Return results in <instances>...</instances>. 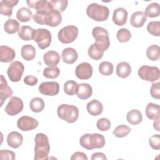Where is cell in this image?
I'll use <instances>...</instances> for the list:
<instances>
[{"instance_id":"cell-15","label":"cell","mask_w":160,"mask_h":160,"mask_svg":"<svg viewBox=\"0 0 160 160\" xmlns=\"http://www.w3.org/2000/svg\"><path fill=\"white\" fill-rule=\"evenodd\" d=\"M39 92L46 96H53L59 93V85L57 82H43L39 86Z\"/></svg>"},{"instance_id":"cell-7","label":"cell","mask_w":160,"mask_h":160,"mask_svg":"<svg viewBox=\"0 0 160 160\" xmlns=\"http://www.w3.org/2000/svg\"><path fill=\"white\" fill-rule=\"evenodd\" d=\"M33 40L37 42L40 49H46L51 42V33L46 29L38 28L34 31Z\"/></svg>"},{"instance_id":"cell-41","label":"cell","mask_w":160,"mask_h":160,"mask_svg":"<svg viewBox=\"0 0 160 160\" xmlns=\"http://www.w3.org/2000/svg\"><path fill=\"white\" fill-rule=\"evenodd\" d=\"M49 2L52 6L54 10L59 12H63L68 6V1L66 0H51Z\"/></svg>"},{"instance_id":"cell-27","label":"cell","mask_w":160,"mask_h":160,"mask_svg":"<svg viewBox=\"0 0 160 160\" xmlns=\"http://www.w3.org/2000/svg\"><path fill=\"white\" fill-rule=\"evenodd\" d=\"M131 72V67L129 63L122 61L118 64L116 67V74L121 78H128Z\"/></svg>"},{"instance_id":"cell-20","label":"cell","mask_w":160,"mask_h":160,"mask_svg":"<svg viewBox=\"0 0 160 160\" xmlns=\"http://www.w3.org/2000/svg\"><path fill=\"white\" fill-rule=\"evenodd\" d=\"M19 1L2 0L0 2V13L10 17L12 14V8L18 4Z\"/></svg>"},{"instance_id":"cell-38","label":"cell","mask_w":160,"mask_h":160,"mask_svg":"<svg viewBox=\"0 0 160 160\" xmlns=\"http://www.w3.org/2000/svg\"><path fill=\"white\" fill-rule=\"evenodd\" d=\"M131 129L126 125L122 124L117 126L113 131V134L117 138H124L129 134L131 132Z\"/></svg>"},{"instance_id":"cell-28","label":"cell","mask_w":160,"mask_h":160,"mask_svg":"<svg viewBox=\"0 0 160 160\" xmlns=\"http://www.w3.org/2000/svg\"><path fill=\"white\" fill-rule=\"evenodd\" d=\"M146 115L151 120H156L159 118V106L152 102L148 103L146 108Z\"/></svg>"},{"instance_id":"cell-31","label":"cell","mask_w":160,"mask_h":160,"mask_svg":"<svg viewBox=\"0 0 160 160\" xmlns=\"http://www.w3.org/2000/svg\"><path fill=\"white\" fill-rule=\"evenodd\" d=\"M33 16L32 11L27 8H21L16 12V18L21 22H25L29 21Z\"/></svg>"},{"instance_id":"cell-12","label":"cell","mask_w":160,"mask_h":160,"mask_svg":"<svg viewBox=\"0 0 160 160\" xmlns=\"http://www.w3.org/2000/svg\"><path fill=\"white\" fill-rule=\"evenodd\" d=\"M24 104L22 99L18 97H11L5 108V112L9 116H16L22 111Z\"/></svg>"},{"instance_id":"cell-39","label":"cell","mask_w":160,"mask_h":160,"mask_svg":"<svg viewBox=\"0 0 160 160\" xmlns=\"http://www.w3.org/2000/svg\"><path fill=\"white\" fill-rule=\"evenodd\" d=\"M147 30L151 35L154 36H160V21H151L147 26Z\"/></svg>"},{"instance_id":"cell-18","label":"cell","mask_w":160,"mask_h":160,"mask_svg":"<svg viewBox=\"0 0 160 160\" xmlns=\"http://www.w3.org/2000/svg\"><path fill=\"white\" fill-rule=\"evenodd\" d=\"M16 56L14 50L7 46H0V61L2 62H9L14 60Z\"/></svg>"},{"instance_id":"cell-16","label":"cell","mask_w":160,"mask_h":160,"mask_svg":"<svg viewBox=\"0 0 160 160\" xmlns=\"http://www.w3.org/2000/svg\"><path fill=\"white\" fill-rule=\"evenodd\" d=\"M128 15V11L124 8H116L113 12L112 21L117 26H123L126 23Z\"/></svg>"},{"instance_id":"cell-48","label":"cell","mask_w":160,"mask_h":160,"mask_svg":"<svg viewBox=\"0 0 160 160\" xmlns=\"http://www.w3.org/2000/svg\"><path fill=\"white\" fill-rule=\"evenodd\" d=\"M38 79L34 76H27L24 78V82L29 86H34L38 82Z\"/></svg>"},{"instance_id":"cell-30","label":"cell","mask_w":160,"mask_h":160,"mask_svg":"<svg viewBox=\"0 0 160 160\" xmlns=\"http://www.w3.org/2000/svg\"><path fill=\"white\" fill-rule=\"evenodd\" d=\"M35 29L29 26H22L18 31L19 37L23 41L33 39V34Z\"/></svg>"},{"instance_id":"cell-51","label":"cell","mask_w":160,"mask_h":160,"mask_svg":"<svg viewBox=\"0 0 160 160\" xmlns=\"http://www.w3.org/2000/svg\"><path fill=\"white\" fill-rule=\"evenodd\" d=\"M153 126H154V128L158 131H159V118H158V119H156L154 123H153Z\"/></svg>"},{"instance_id":"cell-3","label":"cell","mask_w":160,"mask_h":160,"mask_svg":"<svg viewBox=\"0 0 160 160\" xmlns=\"http://www.w3.org/2000/svg\"><path fill=\"white\" fill-rule=\"evenodd\" d=\"M32 18L34 22L38 24L47 25L51 27L58 26L62 21V16L61 13L55 10L46 14L35 13L33 15Z\"/></svg>"},{"instance_id":"cell-11","label":"cell","mask_w":160,"mask_h":160,"mask_svg":"<svg viewBox=\"0 0 160 160\" xmlns=\"http://www.w3.org/2000/svg\"><path fill=\"white\" fill-rule=\"evenodd\" d=\"M26 2L29 8H34L36 11V13L40 14H48L54 11L49 1L46 0L27 1Z\"/></svg>"},{"instance_id":"cell-33","label":"cell","mask_w":160,"mask_h":160,"mask_svg":"<svg viewBox=\"0 0 160 160\" xmlns=\"http://www.w3.org/2000/svg\"><path fill=\"white\" fill-rule=\"evenodd\" d=\"M4 31L8 34H14L19 30V23L14 19H8L4 25Z\"/></svg>"},{"instance_id":"cell-44","label":"cell","mask_w":160,"mask_h":160,"mask_svg":"<svg viewBox=\"0 0 160 160\" xmlns=\"http://www.w3.org/2000/svg\"><path fill=\"white\" fill-rule=\"evenodd\" d=\"M111 124L110 121L105 118H102L99 119L96 123V126L98 129L101 131H106L109 130L111 128Z\"/></svg>"},{"instance_id":"cell-35","label":"cell","mask_w":160,"mask_h":160,"mask_svg":"<svg viewBox=\"0 0 160 160\" xmlns=\"http://www.w3.org/2000/svg\"><path fill=\"white\" fill-rule=\"evenodd\" d=\"M146 56L151 61H155L160 58V48L158 45H151L149 46L146 50Z\"/></svg>"},{"instance_id":"cell-49","label":"cell","mask_w":160,"mask_h":160,"mask_svg":"<svg viewBox=\"0 0 160 160\" xmlns=\"http://www.w3.org/2000/svg\"><path fill=\"white\" fill-rule=\"evenodd\" d=\"M71 159V160H76V159L88 160V158L85 153L82 152H76L72 155Z\"/></svg>"},{"instance_id":"cell-47","label":"cell","mask_w":160,"mask_h":160,"mask_svg":"<svg viewBox=\"0 0 160 160\" xmlns=\"http://www.w3.org/2000/svg\"><path fill=\"white\" fill-rule=\"evenodd\" d=\"M16 156L14 152L8 149H1L0 151V159L14 160Z\"/></svg>"},{"instance_id":"cell-29","label":"cell","mask_w":160,"mask_h":160,"mask_svg":"<svg viewBox=\"0 0 160 160\" xmlns=\"http://www.w3.org/2000/svg\"><path fill=\"white\" fill-rule=\"evenodd\" d=\"M21 54L24 60L31 61L36 56V49L31 44H25L21 48Z\"/></svg>"},{"instance_id":"cell-1","label":"cell","mask_w":160,"mask_h":160,"mask_svg":"<svg viewBox=\"0 0 160 160\" xmlns=\"http://www.w3.org/2000/svg\"><path fill=\"white\" fill-rule=\"evenodd\" d=\"M34 159L44 160L48 159L50 144L48 136L44 133H38L35 136Z\"/></svg>"},{"instance_id":"cell-6","label":"cell","mask_w":160,"mask_h":160,"mask_svg":"<svg viewBox=\"0 0 160 160\" xmlns=\"http://www.w3.org/2000/svg\"><path fill=\"white\" fill-rule=\"evenodd\" d=\"M57 114L60 119L68 123H73L77 121L79 117V110L74 105L62 104L58 106Z\"/></svg>"},{"instance_id":"cell-21","label":"cell","mask_w":160,"mask_h":160,"mask_svg":"<svg viewBox=\"0 0 160 160\" xmlns=\"http://www.w3.org/2000/svg\"><path fill=\"white\" fill-rule=\"evenodd\" d=\"M61 57L64 62L72 64L76 61L78 54L75 49L72 48H66L62 51Z\"/></svg>"},{"instance_id":"cell-50","label":"cell","mask_w":160,"mask_h":160,"mask_svg":"<svg viewBox=\"0 0 160 160\" xmlns=\"http://www.w3.org/2000/svg\"><path fill=\"white\" fill-rule=\"evenodd\" d=\"M91 160H96V159H102V160H106L107 158L105 154L102 152H95L92 154L91 157Z\"/></svg>"},{"instance_id":"cell-13","label":"cell","mask_w":160,"mask_h":160,"mask_svg":"<svg viewBox=\"0 0 160 160\" xmlns=\"http://www.w3.org/2000/svg\"><path fill=\"white\" fill-rule=\"evenodd\" d=\"M39 124V122L30 116H23L19 118L17 122L18 128L22 131H28L36 129Z\"/></svg>"},{"instance_id":"cell-43","label":"cell","mask_w":160,"mask_h":160,"mask_svg":"<svg viewBox=\"0 0 160 160\" xmlns=\"http://www.w3.org/2000/svg\"><path fill=\"white\" fill-rule=\"evenodd\" d=\"M88 53L89 56L91 59L94 60H99L102 58L104 52L99 51L98 49L96 48L94 44H92L88 49Z\"/></svg>"},{"instance_id":"cell-40","label":"cell","mask_w":160,"mask_h":160,"mask_svg":"<svg viewBox=\"0 0 160 160\" xmlns=\"http://www.w3.org/2000/svg\"><path fill=\"white\" fill-rule=\"evenodd\" d=\"M116 37L119 42H126L130 40L131 38V34L128 29L121 28L117 32Z\"/></svg>"},{"instance_id":"cell-26","label":"cell","mask_w":160,"mask_h":160,"mask_svg":"<svg viewBox=\"0 0 160 160\" xmlns=\"http://www.w3.org/2000/svg\"><path fill=\"white\" fill-rule=\"evenodd\" d=\"M128 122L132 125H137L141 122L142 120V116L140 111L138 109L130 110L126 115Z\"/></svg>"},{"instance_id":"cell-22","label":"cell","mask_w":160,"mask_h":160,"mask_svg":"<svg viewBox=\"0 0 160 160\" xmlns=\"http://www.w3.org/2000/svg\"><path fill=\"white\" fill-rule=\"evenodd\" d=\"M44 63L49 67H55L58 65L60 61V56L58 52L55 51H49L43 56Z\"/></svg>"},{"instance_id":"cell-37","label":"cell","mask_w":160,"mask_h":160,"mask_svg":"<svg viewBox=\"0 0 160 160\" xmlns=\"http://www.w3.org/2000/svg\"><path fill=\"white\" fill-rule=\"evenodd\" d=\"M114 70L113 64L108 61L102 62L99 66V72L104 76H110L112 74Z\"/></svg>"},{"instance_id":"cell-9","label":"cell","mask_w":160,"mask_h":160,"mask_svg":"<svg viewBox=\"0 0 160 160\" xmlns=\"http://www.w3.org/2000/svg\"><path fill=\"white\" fill-rule=\"evenodd\" d=\"M138 75L142 79L153 82L159 79L160 72L159 68L156 66L144 65L139 68Z\"/></svg>"},{"instance_id":"cell-10","label":"cell","mask_w":160,"mask_h":160,"mask_svg":"<svg viewBox=\"0 0 160 160\" xmlns=\"http://www.w3.org/2000/svg\"><path fill=\"white\" fill-rule=\"evenodd\" d=\"M24 71V67L21 62L16 61L9 65L7 74L9 79L12 82H19L22 76Z\"/></svg>"},{"instance_id":"cell-8","label":"cell","mask_w":160,"mask_h":160,"mask_svg":"<svg viewBox=\"0 0 160 160\" xmlns=\"http://www.w3.org/2000/svg\"><path fill=\"white\" fill-rule=\"evenodd\" d=\"M78 29L74 25H69L62 28L58 32L59 41L64 44L72 42L78 37Z\"/></svg>"},{"instance_id":"cell-45","label":"cell","mask_w":160,"mask_h":160,"mask_svg":"<svg viewBox=\"0 0 160 160\" xmlns=\"http://www.w3.org/2000/svg\"><path fill=\"white\" fill-rule=\"evenodd\" d=\"M150 146L155 150H159L160 149V135L154 134L150 137L149 140Z\"/></svg>"},{"instance_id":"cell-2","label":"cell","mask_w":160,"mask_h":160,"mask_svg":"<svg viewBox=\"0 0 160 160\" xmlns=\"http://www.w3.org/2000/svg\"><path fill=\"white\" fill-rule=\"evenodd\" d=\"M105 142L103 135L98 133L85 134L79 139L80 145L88 150L102 148L104 146Z\"/></svg>"},{"instance_id":"cell-23","label":"cell","mask_w":160,"mask_h":160,"mask_svg":"<svg viewBox=\"0 0 160 160\" xmlns=\"http://www.w3.org/2000/svg\"><path fill=\"white\" fill-rule=\"evenodd\" d=\"M86 109L90 115L97 116L102 112L103 106L100 101L97 99H93L87 104Z\"/></svg>"},{"instance_id":"cell-25","label":"cell","mask_w":160,"mask_h":160,"mask_svg":"<svg viewBox=\"0 0 160 160\" xmlns=\"http://www.w3.org/2000/svg\"><path fill=\"white\" fill-rule=\"evenodd\" d=\"M92 93V87L88 83H81L79 84L77 96L80 99H87L90 98Z\"/></svg>"},{"instance_id":"cell-34","label":"cell","mask_w":160,"mask_h":160,"mask_svg":"<svg viewBox=\"0 0 160 160\" xmlns=\"http://www.w3.org/2000/svg\"><path fill=\"white\" fill-rule=\"evenodd\" d=\"M29 107L32 112H40L44 108V102L42 98L36 97L31 100Z\"/></svg>"},{"instance_id":"cell-42","label":"cell","mask_w":160,"mask_h":160,"mask_svg":"<svg viewBox=\"0 0 160 160\" xmlns=\"http://www.w3.org/2000/svg\"><path fill=\"white\" fill-rule=\"evenodd\" d=\"M60 70L58 67H48L43 71V75L46 78L55 79L59 76Z\"/></svg>"},{"instance_id":"cell-46","label":"cell","mask_w":160,"mask_h":160,"mask_svg":"<svg viewBox=\"0 0 160 160\" xmlns=\"http://www.w3.org/2000/svg\"><path fill=\"white\" fill-rule=\"evenodd\" d=\"M150 94L151 96L154 98L159 99L160 98V82L153 83L150 89Z\"/></svg>"},{"instance_id":"cell-36","label":"cell","mask_w":160,"mask_h":160,"mask_svg":"<svg viewBox=\"0 0 160 160\" xmlns=\"http://www.w3.org/2000/svg\"><path fill=\"white\" fill-rule=\"evenodd\" d=\"M79 84L74 81L69 80L66 81L64 84V92L69 96H73L77 94Z\"/></svg>"},{"instance_id":"cell-19","label":"cell","mask_w":160,"mask_h":160,"mask_svg":"<svg viewBox=\"0 0 160 160\" xmlns=\"http://www.w3.org/2000/svg\"><path fill=\"white\" fill-rule=\"evenodd\" d=\"M23 141V137L21 134L17 131L11 132L7 136V143L9 146L12 148H19Z\"/></svg>"},{"instance_id":"cell-14","label":"cell","mask_w":160,"mask_h":160,"mask_svg":"<svg viewBox=\"0 0 160 160\" xmlns=\"http://www.w3.org/2000/svg\"><path fill=\"white\" fill-rule=\"evenodd\" d=\"M93 72L92 66L86 62L78 64L75 69L76 77L82 80H86L91 78Z\"/></svg>"},{"instance_id":"cell-5","label":"cell","mask_w":160,"mask_h":160,"mask_svg":"<svg viewBox=\"0 0 160 160\" xmlns=\"http://www.w3.org/2000/svg\"><path fill=\"white\" fill-rule=\"evenodd\" d=\"M88 16L96 21H104L108 19L109 10L108 7L97 3L90 4L86 9Z\"/></svg>"},{"instance_id":"cell-32","label":"cell","mask_w":160,"mask_h":160,"mask_svg":"<svg viewBox=\"0 0 160 160\" xmlns=\"http://www.w3.org/2000/svg\"><path fill=\"white\" fill-rule=\"evenodd\" d=\"M146 17L149 18H156L159 16L160 14L159 5L157 2H152L148 5L144 12Z\"/></svg>"},{"instance_id":"cell-17","label":"cell","mask_w":160,"mask_h":160,"mask_svg":"<svg viewBox=\"0 0 160 160\" xmlns=\"http://www.w3.org/2000/svg\"><path fill=\"white\" fill-rule=\"evenodd\" d=\"M13 91L12 89L8 86L6 79L3 75H1L0 79V101H1V106H2V104L7 98H9L12 95Z\"/></svg>"},{"instance_id":"cell-4","label":"cell","mask_w":160,"mask_h":160,"mask_svg":"<svg viewBox=\"0 0 160 160\" xmlns=\"http://www.w3.org/2000/svg\"><path fill=\"white\" fill-rule=\"evenodd\" d=\"M92 34L96 40L94 44L97 49L102 52H104L109 48L110 40L108 32L106 29L96 26L92 29Z\"/></svg>"},{"instance_id":"cell-24","label":"cell","mask_w":160,"mask_h":160,"mask_svg":"<svg viewBox=\"0 0 160 160\" xmlns=\"http://www.w3.org/2000/svg\"><path fill=\"white\" fill-rule=\"evenodd\" d=\"M147 20V17L142 11H136L131 15L130 22L132 26L135 28L142 27Z\"/></svg>"}]
</instances>
